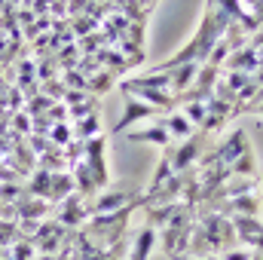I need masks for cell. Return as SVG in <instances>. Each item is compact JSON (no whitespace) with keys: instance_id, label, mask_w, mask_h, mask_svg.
I'll list each match as a JSON object with an SVG mask.
<instances>
[{"instance_id":"27","label":"cell","mask_w":263,"mask_h":260,"mask_svg":"<svg viewBox=\"0 0 263 260\" xmlns=\"http://www.w3.org/2000/svg\"><path fill=\"white\" fill-rule=\"evenodd\" d=\"M37 260H59L55 254H37Z\"/></svg>"},{"instance_id":"22","label":"cell","mask_w":263,"mask_h":260,"mask_svg":"<svg viewBox=\"0 0 263 260\" xmlns=\"http://www.w3.org/2000/svg\"><path fill=\"white\" fill-rule=\"evenodd\" d=\"M9 129L15 132V135H22V138H28L31 135V117L25 114V110H18V114H12V120H9Z\"/></svg>"},{"instance_id":"12","label":"cell","mask_w":263,"mask_h":260,"mask_svg":"<svg viewBox=\"0 0 263 260\" xmlns=\"http://www.w3.org/2000/svg\"><path fill=\"white\" fill-rule=\"evenodd\" d=\"M117 77H120V73H114V70H107V67H101L98 73H92V77H86V92L98 98V95H104V92H107V89H110V86L117 83Z\"/></svg>"},{"instance_id":"2","label":"cell","mask_w":263,"mask_h":260,"mask_svg":"<svg viewBox=\"0 0 263 260\" xmlns=\"http://www.w3.org/2000/svg\"><path fill=\"white\" fill-rule=\"evenodd\" d=\"M205 153H208V135L196 129L190 138L172 144V169L175 172H187V169L196 165Z\"/></svg>"},{"instance_id":"17","label":"cell","mask_w":263,"mask_h":260,"mask_svg":"<svg viewBox=\"0 0 263 260\" xmlns=\"http://www.w3.org/2000/svg\"><path fill=\"white\" fill-rule=\"evenodd\" d=\"M49 141L55 144V147H67L70 141H73V123L67 120V123H55L52 132H49Z\"/></svg>"},{"instance_id":"15","label":"cell","mask_w":263,"mask_h":260,"mask_svg":"<svg viewBox=\"0 0 263 260\" xmlns=\"http://www.w3.org/2000/svg\"><path fill=\"white\" fill-rule=\"evenodd\" d=\"M181 114L193 123V129H199L205 123V117H208V101H184L181 104Z\"/></svg>"},{"instance_id":"6","label":"cell","mask_w":263,"mask_h":260,"mask_svg":"<svg viewBox=\"0 0 263 260\" xmlns=\"http://www.w3.org/2000/svg\"><path fill=\"white\" fill-rule=\"evenodd\" d=\"M153 117H162V110H156V107H150V104H144V101L126 95V110H123L120 123L114 126V132H126L129 126H135L138 120H153Z\"/></svg>"},{"instance_id":"1","label":"cell","mask_w":263,"mask_h":260,"mask_svg":"<svg viewBox=\"0 0 263 260\" xmlns=\"http://www.w3.org/2000/svg\"><path fill=\"white\" fill-rule=\"evenodd\" d=\"M193 227H196V208H193V205H184V202H181V208L175 211V217H172L165 227H159V230H162V251L172 260H178V257L187 254Z\"/></svg>"},{"instance_id":"10","label":"cell","mask_w":263,"mask_h":260,"mask_svg":"<svg viewBox=\"0 0 263 260\" xmlns=\"http://www.w3.org/2000/svg\"><path fill=\"white\" fill-rule=\"evenodd\" d=\"M70 193H77V184H73V175L70 172H52V190H49V205H59L65 202Z\"/></svg>"},{"instance_id":"8","label":"cell","mask_w":263,"mask_h":260,"mask_svg":"<svg viewBox=\"0 0 263 260\" xmlns=\"http://www.w3.org/2000/svg\"><path fill=\"white\" fill-rule=\"evenodd\" d=\"M126 138H129L132 144H159V147L175 144L162 120H159V123H153V126H147V129H126Z\"/></svg>"},{"instance_id":"7","label":"cell","mask_w":263,"mask_h":260,"mask_svg":"<svg viewBox=\"0 0 263 260\" xmlns=\"http://www.w3.org/2000/svg\"><path fill=\"white\" fill-rule=\"evenodd\" d=\"M156 242H159V230H156V227H150V224H144V227L135 233V239H132L129 257H126V260H147L150 254H153Z\"/></svg>"},{"instance_id":"28","label":"cell","mask_w":263,"mask_h":260,"mask_svg":"<svg viewBox=\"0 0 263 260\" xmlns=\"http://www.w3.org/2000/svg\"><path fill=\"white\" fill-rule=\"evenodd\" d=\"M141 3H144V6H147V12H150V9H153V3H156V0H141Z\"/></svg>"},{"instance_id":"4","label":"cell","mask_w":263,"mask_h":260,"mask_svg":"<svg viewBox=\"0 0 263 260\" xmlns=\"http://www.w3.org/2000/svg\"><path fill=\"white\" fill-rule=\"evenodd\" d=\"M129 205H144V196L129 193V190H101V193H95V199H86L89 217L110 214V211H120V208H129Z\"/></svg>"},{"instance_id":"11","label":"cell","mask_w":263,"mask_h":260,"mask_svg":"<svg viewBox=\"0 0 263 260\" xmlns=\"http://www.w3.org/2000/svg\"><path fill=\"white\" fill-rule=\"evenodd\" d=\"M162 123H165V129H168V135H172V141H184V138H190V135L196 132V129H193V123L181 114V107H178V110H172Z\"/></svg>"},{"instance_id":"16","label":"cell","mask_w":263,"mask_h":260,"mask_svg":"<svg viewBox=\"0 0 263 260\" xmlns=\"http://www.w3.org/2000/svg\"><path fill=\"white\" fill-rule=\"evenodd\" d=\"M101 25L89 15V12H83V15H77V18H70V31H73V37L80 40V37H86V34H95Z\"/></svg>"},{"instance_id":"18","label":"cell","mask_w":263,"mask_h":260,"mask_svg":"<svg viewBox=\"0 0 263 260\" xmlns=\"http://www.w3.org/2000/svg\"><path fill=\"white\" fill-rule=\"evenodd\" d=\"M15 242H22V236H18V220H0V245H3V248H12Z\"/></svg>"},{"instance_id":"29","label":"cell","mask_w":263,"mask_h":260,"mask_svg":"<svg viewBox=\"0 0 263 260\" xmlns=\"http://www.w3.org/2000/svg\"><path fill=\"white\" fill-rule=\"evenodd\" d=\"M251 260H263V254H260V251H254V254H251Z\"/></svg>"},{"instance_id":"3","label":"cell","mask_w":263,"mask_h":260,"mask_svg":"<svg viewBox=\"0 0 263 260\" xmlns=\"http://www.w3.org/2000/svg\"><path fill=\"white\" fill-rule=\"evenodd\" d=\"M70 239H73V230H65L55 217H49V220H40L31 242H34L37 254H59Z\"/></svg>"},{"instance_id":"13","label":"cell","mask_w":263,"mask_h":260,"mask_svg":"<svg viewBox=\"0 0 263 260\" xmlns=\"http://www.w3.org/2000/svg\"><path fill=\"white\" fill-rule=\"evenodd\" d=\"M144 208H147V224L159 230V227H165V224L175 217V211L181 208V202H168V205H144Z\"/></svg>"},{"instance_id":"5","label":"cell","mask_w":263,"mask_h":260,"mask_svg":"<svg viewBox=\"0 0 263 260\" xmlns=\"http://www.w3.org/2000/svg\"><path fill=\"white\" fill-rule=\"evenodd\" d=\"M62 208H59V214H55V220L65 227V230H83L86 227V220H89V211H86V199L80 193H70L65 202H59Z\"/></svg>"},{"instance_id":"21","label":"cell","mask_w":263,"mask_h":260,"mask_svg":"<svg viewBox=\"0 0 263 260\" xmlns=\"http://www.w3.org/2000/svg\"><path fill=\"white\" fill-rule=\"evenodd\" d=\"M40 95H46V98H52V101H62V95H65V83H62V77H55V80H43V83H40Z\"/></svg>"},{"instance_id":"25","label":"cell","mask_w":263,"mask_h":260,"mask_svg":"<svg viewBox=\"0 0 263 260\" xmlns=\"http://www.w3.org/2000/svg\"><path fill=\"white\" fill-rule=\"evenodd\" d=\"M46 120H49V123H67V107L62 101H55V104L46 110Z\"/></svg>"},{"instance_id":"23","label":"cell","mask_w":263,"mask_h":260,"mask_svg":"<svg viewBox=\"0 0 263 260\" xmlns=\"http://www.w3.org/2000/svg\"><path fill=\"white\" fill-rule=\"evenodd\" d=\"M62 83H65V89H80V92H86V77H83L80 70H65V73H62Z\"/></svg>"},{"instance_id":"20","label":"cell","mask_w":263,"mask_h":260,"mask_svg":"<svg viewBox=\"0 0 263 260\" xmlns=\"http://www.w3.org/2000/svg\"><path fill=\"white\" fill-rule=\"evenodd\" d=\"M9 257L12 260H37V248H34V242L22 239V242H15V245L9 248Z\"/></svg>"},{"instance_id":"26","label":"cell","mask_w":263,"mask_h":260,"mask_svg":"<svg viewBox=\"0 0 263 260\" xmlns=\"http://www.w3.org/2000/svg\"><path fill=\"white\" fill-rule=\"evenodd\" d=\"M178 260H220V254H208V257H178Z\"/></svg>"},{"instance_id":"30","label":"cell","mask_w":263,"mask_h":260,"mask_svg":"<svg viewBox=\"0 0 263 260\" xmlns=\"http://www.w3.org/2000/svg\"><path fill=\"white\" fill-rule=\"evenodd\" d=\"M6 6H9V0H0V12H3V9H6Z\"/></svg>"},{"instance_id":"14","label":"cell","mask_w":263,"mask_h":260,"mask_svg":"<svg viewBox=\"0 0 263 260\" xmlns=\"http://www.w3.org/2000/svg\"><path fill=\"white\" fill-rule=\"evenodd\" d=\"M98 135H104V132H101V120H98V114H92V117L73 123V138H77V141H89V138H98Z\"/></svg>"},{"instance_id":"19","label":"cell","mask_w":263,"mask_h":260,"mask_svg":"<svg viewBox=\"0 0 263 260\" xmlns=\"http://www.w3.org/2000/svg\"><path fill=\"white\" fill-rule=\"evenodd\" d=\"M28 193L25 190V181H15V184H0V202H6V205H15L22 196Z\"/></svg>"},{"instance_id":"9","label":"cell","mask_w":263,"mask_h":260,"mask_svg":"<svg viewBox=\"0 0 263 260\" xmlns=\"http://www.w3.org/2000/svg\"><path fill=\"white\" fill-rule=\"evenodd\" d=\"M49 211H52V205L46 199H37L28 193L15 202V220H43Z\"/></svg>"},{"instance_id":"24","label":"cell","mask_w":263,"mask_h":260,"mask_svg":"<svg viewBox=\"0 0 263 260\" xmlns=\"http://www.w3.org/2000/svg\"><path fill=\"white\" fill-rule=\"evenodd\" d=\"M251 248H242V245H233L227 251H220V260H251Z\"/></svg>"}]
</instances>
